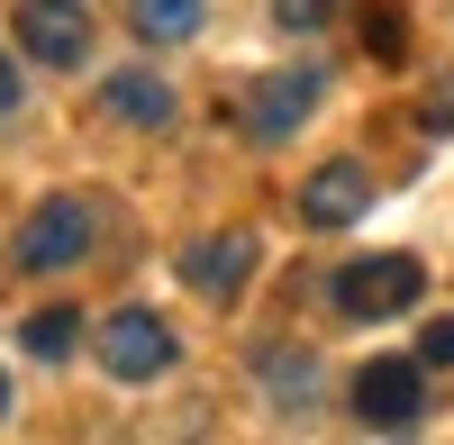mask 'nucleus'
Masks as SVG:
<instances>
[{"instance_id":"obj_13","label":"nucleus","mask_w":454,"mask_h":445,"mask_svg":"<svg viewBox=\"0 0 454 445\" xmlns=\"http://www.w3.org/2000/svg\"><path fill=\"white\" fill-rule=\"evenodd\" d=\"M273 19H282L291 36H309V27H327V19H336V0H273Z\"/></svg>"},{"instance_id":"obj_17","label":"nucleus","mask_w":454,"mask_h":445,"mask_svg":"<svg viewBox=\"0 0 454 445\" xmlns=\"http://www.w3.org/2000/svg\"><path fill=\"white\" fill-rule=\"evenodd\" d=\"M0 418H10V373H0Z\"/></svg>"},{"instance_id":"obj_9","label":"nucleus","mask_w":454,"mask_h":445,"mask_svg":"<svg viewBox=\"0 0 454 445\" xmlns=\"http://www.w3.org/2000/svg\"><path fill=\"white\" fill-rule=\"evenodd\" d=\"M100 109H109V119H128V128H164V119H173V91L155 82V73H109V82H100Z\"/></svg>"},{"instance_id":"obj_7","label":"nucleus","mask_w":454,"mask_h":445,"mask_svg":"<svg viewBox=\"0 0 454 445\" xmlns=\"http://www.w3.org/2000/svg\"><path fill=\"white\" fill-rule=\"evenodd\" d=\"M364 209H372V173L364 164H318L300 182V218H309V228H355Z\"/></svg>"},{"instance_id":"obj_12","label":"nucleus","mask_w":454,"mask_h":445,"mask_svg":"<svg viewBox=\"0 0 454 445\" xmlns=\"http://www.w3.org/2000/svg\"><path fill=\"white\" fill-rule=\"evenodd\" d=\"M364 55H382V64L409 55V19L391 10V0H382V10H364Z\"/></svg>"},{"instance_id":"obj_6","label":"nucleus","mask_w":454,"mask_h":445,"mask_svg":"<svg viewBox=\"0 0 454 445\" xmlns=\"http://www.w3.org/2000/svg\"><path fill=\"white\" fill-rule=\"evenodd\" d=\"M318 91H327V82H318L309 64H291V73H273V82H254V91H246V137L282 145V137L309 119V109H318Z\"/></svg>"},{"instance_id":"obj_3","label":"nucleus","mask_w":454,"mask_h":445,"mask_svg":"<svg viewBox=\"0 0 454 445\" xmlns=\"http://www.w3.org/2000/svg\"><path fill=\"white\" fill-rule=\"evenodd\" d=\"M100 363L119 382H155V373H173V327L155 309H119V318L100 327Z\"/></svg>"},{"instance_id":"obj_2","label":"nucleus","mask_w":454,"mask_h":445,"mask_svg":"<svg viewBox=\"0 0 454 445\" xmlns=\"http://www.w3.org/2000/svg\"><path fill=\"white\" fill-rule=\"evenodd\" d=\"M419 291H427L419 254H364V264L336 273V309L346 318H400V309H419Z\"/></svg>"},{"instance_id":"obj_4","label":"nucleus","mask_w":454,"mask_h":445,"mask_svg":"<svg viewBox=\"0 0 454 445\" xmlns=\"http://www.w3.org/2000/svg\"><path fill=\"white\" fill-rule=\"evenodd\" d=\"M419 410H427V363H364L355 373L364 427H419Z\"/></svg>"},{"instance_id":"obj_10","label":"nucleus","mask_w":454,"mask_h":445,"mask_svg":"<svg viewBox=\"0 0 454 445\" xmlns=\"http://www.w3.org/2000/svg\"><path fill=\"white\" fill-rule=\"evenodd\" d=\"M128 19H137L145 46H182L200 27V0H128Z\"/></svg>"},{"instance_id":"obj_8","label":"nucleus","mask_w":454,"mask_h":445,"mask_svg":"<svg viewBox=\"0 0 454 445\" xmlns=\"http://www.w3.org/2000/svg\"><path fill=\"white\" fill-rule=\"evenodd\" d=\"M246 273H254V237H246V228H227V237H209V246L182 254V282H192L200 301H237Z\"/></svg>"},{"instance_id":"obj_16","label":"nucleus","mask_w":454,"mask_h":445,"mask_svg":"<svg viewBox=\"0 0 454 445\" xmlns=\"http://www.w3.org/2000/svg\"><path fill=\"white\" fill-rule=\"evenodd\" d=\"M19 109V64H10V46H0V119Z\"/></svg>"},{"instance_id":"obj_1","label":"nucleus","mask_w":454,"mask_h":445,"mask_svg":"<svg viewBox=\"0 0 454 445\" xmlns=\"http://www.w3.org/2000/svg\"><path fill=\"white\" fill-rule=\"evenodd\" d=\"M82 254H91V200H82V191H55V200L27 209L10 264H19V273H73Z\"/></svg>"},{"instance_id":"obj_11","label":"nucleus","mask_w":454,"mask_h":445,"mask_svg":"<svg viewBox=\"0 0 454 445\" xmlns=\"http://www.w3.org/2000/svg\"><path fill=\"white\" fill-rule=\"evenodd\" d=\"M19 337H27V355H36V363H64L73 346H82V318H73V309H36Z\"/></svg>"},{"instance_id":"obj_15","label":"nucleus","mask_w":454,"mask_h":445,"mask_svg":"<svg viewBox=\"0 0 454 445\" xmlns=\"http://www.w3.org/2000/svg\"><path fill=\"white\" fill-rule=\"evenodd\" d=\"M419 119H427V128H436V137H454V73H445V82H436V91H427V109H419Z\"/></svg>"},{"instance_id":"obj_14","label":"nucleus","mask_w":454,"mask_h":445,"mask_svg":"<svg viewBox=\"0 0 454 445\" xmlns=\"http://www.w3.org/2000/svg\"><path fill=\"white\" fill-rule=\"evenodd\" d=\"M419 363H454V309L427 318V337H419Z\"/></svg>"},{"instance_id":"obj_5","label":"nucleus","mask_w":454,"mask_h":445,"mask_svg":"<svg viewBox=\"0 0 454 445\" xmlns=\"http://www.w3.org/2000/svg\"><path fill=\"white\" fill-rule=\"evenodd\" d=\"M19 46H27L36 64L73 73V64H82V46H91V19H82V0H19Z\"/></svg>"}]
</instances>
